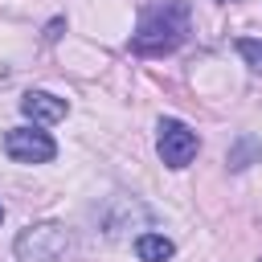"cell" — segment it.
Wrapping results in <instances>:
<instances>
[{"label":"cell","instance_id":"5b68a950","mask_svg":"<svg viewBox=\"0 0 262 262\" xmlns=\"http://www.w3.org/2000/svg\"><path fill=\"white\" fill-rule=\"evenodd\" d=\"M66 111H70V102L57 98V94H49V90H29L20 98V115L33 119V123H61Z\"/></svg>","mask_w":262,"mask_h":262},{"label":"cell","instance_id":"9c48e42d","mask_svg":"<svg viewBox=\"0 0 262 262\" xmlns=\"http://www.w3.org/2000/svg\"><path fill=\"white\" fill-rule=\"evenodd\" d=\"M61 25H66L61 16H57V20H49V29H45V41H57V33H61Z\"/></svg>","mask_w":262,"mask_h":262},{"label":"cell","instance_id":"30bf717a","mask_svg":"<svg viewBox=\"0 0 262 262\" xmlns=\"http://www.w3.org/2000/svg\"><path fill=\"white\" fill-rule=\"evenodd\" d=\"M0 221H4V209H0Z\"/></svg>","mask_w":262,"mask_h":262},{"label":"cell","instance_id":"3957f363","mask_svg":"<svg viewBox=\"0 0 262 262\" xmlns=\"http://www.w3.org/2000/svg\"><path fill=\"white\" fill-rule=\"evenodd\" d=\"M196 147H201V139H196V131H192L188 123H180V119H160L156 151H160V160H164L168 168H188L192 156H196Z\"/></svg>","mask_w":262,"mask_h":262},{"label":"cell","instance_id":"52a82bcc","mask_svg":"<svg viewBox=\"0 0 262 262\" xmlns=\"http://www.w3.org/2000/svg\"><path fill=\"white\" fill-rule=\"evenodd\" d=\"M250 156H262V143L242 139V143H237V151H229V168H233V172H242V168L250 164Z\"/></svg>","mask_w":262,"mask_h":262},{"label":"cell","instance_id":"6da1fadb","mask_svg":"<svg viewBox=\"0 0 262 262\" xmlns=\"http://www.w3.org/2000/svg\"><path fill=\"white\" fill-rule=\"evenodd\" d=\"M188 16L192 12H188L184 0H156V4H147L143 16H139V29L131 37V53L164 57V53L180 49L184 37H188Z\"/></svg>","mask_w":262,"mask_h":262},{"label":"cell","instance_id":"7a4b0ae2","mask_svg":"<svg viewBox=\"0 0 262 262\" xmlns=\"http://www.w3.org/2000/svg\"><path fill=\"white\" fill-rule=\"evenodd\" d=\"M74 246V233L61 225V221H37V225H25L12 242V254L16 262H61Z\"/></svg>","mask_w":262,"mask_h":262},{"label":"cell","instance_id":"8992f818","mask_svg":"<svg viewBox=\"0 0 262 262\" xmlns=\"http://www.w3.org/2000/svg\"><path fill=\"white\" fill-rule=\"evenodd\" d=\"M135 254H139V262H168L176 254V246L164 233H139L135 237Z\"/></svg>","mask_w":262,"mask_h":262},{"label":"cell","instance_id":"277c9868","mask_svg":"<svg viewBox=\"0 0 262 262\" xmlns=\"http://www.w3.org/2000/svg\"><path fill=\"white\" fill-rule=\"evenodd\" d=\"M4 151L16 160V164H49L57 156V143L49 139V131H37V127H12L4 135Z\"/></svg>","mask_w":262,"mask_h":262},{"label":"cell","instance_id":"ba28073f","mask_svg":"<svg viewBox=\"0 0 262 262\" xmlns=\"http://www.w3.org/2000/svg\"><path fill=\"white\" fill-rule=\"evenodd\" d=\"M237 53L250 61V70H262V41H250V37H242V41H237Z\"/></svg>","mask_w":262,"mask_h":262}]
</instances>
